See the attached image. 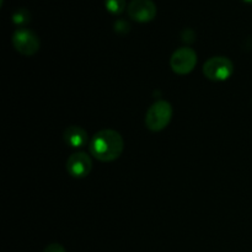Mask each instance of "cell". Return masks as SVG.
Returning <instances> with one entry per match:
<instances>
[{
  "label": "cell",
  "mask_w": 252,
  "mask_h": 252,
  "mask_svg": "<svg viewBox=\"0 0 252 252\" xmlns=\"http://www.w3.org/2000/svg\"><path fill=\"white\" fill-rule=\"evenodd\" d=\"M12 46L22 56H33L38 52L39 38L32 30L19 29L12 34Z\"/></svg>",
  "instance_id": "obj_4"
},
{
  "label": "cell",
  "mask_w": 252,
  "mask_h": 252,
  "mask_svg": "<svg viewBox=\"0 0 252 252\" xmlns=\"http://www.w3.org/2000/svg\"><path fill=\"white\" fill-rule=\"evenodd\" d=\"M125 148L122 135L113 129H102L96 133L89 143L90 154L102 162H110L121 157Z\"/></svg>",
  "instance_id": "obj_1"
},
{
  "label": "cell",
  "mask_w": 252,
  "mask_h": 252,
  "mask_svg": "<svg viewBox=\"0 0 252 252\" xmlns=\"http://www.w3.org/2000/svg\"><path fill=\"white\" fill-rule=\"evenodd\" d=\"M30 12L25 9H19L12 15V21L16 25H25L30 21Z\"/></svg>",
  "instance_id": "obj_10"
},
{
  "label": "cell",
  "mask_w": 252,
  "mask_h": 252,
  "mask_svg": "<svg viewBox=\"0 0 252 252\" xmlns=\"http://www.w3.org/2000/svg\"><path fill=\"white\" fill-rule=\"evenodd\" d=\"M234 64L226 57H213L203 65V74L212 81H225L233 75Z\"/></svg>",
  "instance_id": "obj_3"
},
{
  "label": "cell",
  "mask_w": 252,
  "mask_h": 252,
  "mask_svg": "<svg viewBox=\"0 0 252 252\" xmlns=\"http://www.w3.org/2000/svg\"><path fill=\"white\" fill-rule=\"evenodd\" d=\"M245 2H248V4H252V0H244Z\"/></svg>",
  "instance_id": "obj_13"
},
{
  "label": "cell",
  "mask_w": 252,
  "mask_h": 252,
  "mask_svg": "<svg viewBox=\"0 0 252 252\" xmlns=\"http://www.w3.org/2000/svg\"><path fill=\"white\" fill-rule=\"evenodd\" d=\"M105 5L111 14L120 15L126 9V0H105Z\"/></svg>",
  "instance_id": "obj_9"
},
{
  "label": "cell",
  "mask_w": 252,
  "mask_h": 252,
  "mask_svg": "<svg viewBox=\"0 0 252 252\" xmlns=\"http://www.w3.org/2000/svg\"><path fill=\"white\" fill-rule=\"evenodd\" d=\"M93 161L86 153H74L66 160V171L75 179H83L90 174Z\"/></svg>",
  "instance_id": "obj_7"
},
{
  "label": "cell",
  "mask_w": 252,
  "mask_h": 252,
  "mask_svg": "<svg viewBox=\"0 0 252 252\" xmlns=\"http://www.w3.org/2000/svg\"><path fill=\"white\" fill-rule=\"evenodd\" d=\"M128 15L134 21L145 24L157 16V5L153 0H132L128 5Z\"/></svg>",
  "instance_id": "obj_6"
},
{
  "label": "cell",
  "mask_w": 252,
  "mask_h": 252,
  "mask_svg": "<svg viewBox=\"0 0 252 252\" xmlns=\"http://www.w3.org/2000/svg\"><path fill=\"white\" fill-rule=\"evenodd\" d=\"M129 24H128L127 21H125V20H118V21L115 22V30L117 33L125 34L129 31Z\"/></svg>",
  "instance_id": "obj_11"
},
{
  "label": "cell",
  "mask_w": 252,
  "mask_h": 252,
  "mask_svg": "<svg viewBox=\"0 0 252 252\" xmlns=\"http://www.w3.org/2000/svg\"><path fill=\"white\" fill-rule=\"evenodd\" d=\"M43 252H66V251L63 245L54 243V244H49V245L44 249Z\"/></svg>",
  "instance_id": "obj_12"
},
{
  "label": "cell",
  "mask_w": 252,
  "mask_h": 252,
  "mask_svg": "<svg viewBox=\"0 0 252 252\" xmlns=\"http://www.w3.org/2000/svg\"><path fill=\"white\" fill-rule=\"evenodd\" d=\"M172 117V107L167 101H158L153 103L145 116V125L153 132H160L167 127Z\"/></svg>",
  "instance_id": "obj_2"
},
{
  "label": "cell",
  "mask_w": 252,
  "mask_h": 252,
  "mask_svg": "<svg viewBox=\"0 0 252 252\" xmlns=\"http://www.w3.org/2000/svg\"><path fill=\"white\" fill-rule=\"evenodd\" d=\"M197 64V53L189 47H182L176 49L170 58L171 69L179 75H186L191 73Z\"/></svg>",
  "instance_id": "obj_5"
},
{
  "label": "cell",
  "mask_w": 252,
  "mask_h": 252,
  "mask_svg": "<svg viewBox=\"0 0 252 252\" xmlns=\"http://www.w3.org/2000/svg\"><path fill=\"white\" fill-rule=\"evenodd\" d=\"M63 139L66 145L71 148H83L85 147L89 142V135L84 128L79 127V126H69L65 130H64Z\"/></svg>",
  "instance_id": "obj_8"
}]
</instances>
